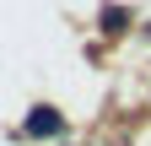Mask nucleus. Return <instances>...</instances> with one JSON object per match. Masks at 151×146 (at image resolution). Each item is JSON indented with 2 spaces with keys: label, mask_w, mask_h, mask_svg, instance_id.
Masks as SVG:
<instances>
[{
  "label": "nucleus",
  "mask_w": 151,
  "mask_h": 146,
  "mask_svg": "<svg viewBox=\"0 0 151 146\" xmlns=\"http://www.w3.org/2000/svg\"><path fill=\"white\" fill-rule=\"evenodd\" d=\"M22 135H27V141H60V135H65V114H60L54 103H38V108H27Z\"/></svg>",
  "instance_id": "f257e3e1"
},
{
  "label": "nucleus",
  "mask_w": 151,
  "mask_h": 146,
  "mask_svg": "<svg viewBox=\"0 0 151 146\" xmlns=\"http://www.w3.org/2000/svg\"><path fill=\"white\" fill-rule=\"evenodd\" d=\"M129 22H135V16H129V6H103V11H97V27L108 33V38H119Z\"/></svg>",
  "instance_id": "f03ea898"
}]
</instances>
